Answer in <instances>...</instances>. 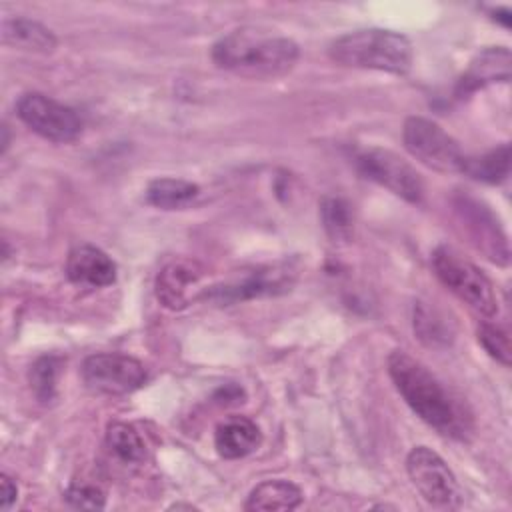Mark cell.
<instances>
[{
  "label": "cell",
  "mask_w": 512,
  "mask_h": 512,
  "mask_svg": "<svg viewBox=\"0 0 512 512\" xmlns=\"http://www.w3.org/2000/svg\"><path fill=\"white\" fill-rule=\"evenodd\" d=\"M388 374L404 402L430 428L456 440L470 434V412L420 360L404 350H394L388 356Z\"/></svg>",
  "instance_id": "obj_1"
},
{
  "label": "cell",
  "mask_w": 512,
  "mask_h": 512,
  "mask_svg": "<svg viewBox=\"0 0 512 512\" xmlns=\"http://www.w3.org/2000/svg\"><path fill=\"white\" fill-rule=\"evenodd\" d=\"M298 56L300 48L292 38L248 26L230 30L212 46L214 64L244 78L282 76L294 68Z\"/></svg>",
  "instance_id": "obj_2"
},
{
  "label": "cell",
  "mask_w": 512,
  "mask_h": 512,
  "mask_svg": "<svg viewBox=\"0 0 512 512\" xmlns=\"http://www.w3.org/2000/svg\"><path fill=\"white\" fill-rule=\"evenodd\" d=\"M328 56L348 68L404 74L412 66V44L394 30L362 28L334 38L328 46Z\"/></svg>",
  "instance_id": "obj_3"
},
{
  "label": "cell",
  "mask_w": 512,
  "mask_h": 512,
  "mask_svg": "<svg viewBox=\"0 0 512 512\" xmlns=\"http://www.w3.org/2000/svg\"><path fill=\"white\" fill-rule=\"evenodd\" d=\"M432 268L436 278L472 310L482 316L498 312V298L490 278L452 246H438L432 252Z\"/></svg>",
  "instance_id": "obj_4"
},
{
  "label": "cell",
  "mask_w": 512,
  "mask_h": 512,
  "mask_svg": "<svg viewBox=\"0 0 512 512\" xmlns=\"http://www.w3.org/2000/svg\"><path fill=\"white\" fill-rule=\"evenodd\" d=\"M404 148L412 158L430 170L448 174L462 172L466 154L440 124L422 116H410L402 128Z\"/></svg>",
  "instance_id": "obj_5"
},
{
  "label": "cell",
  "mask_w": 512,
  "mask_h": 512,
  "mask_svg": "<svg viewBox=\"0 0 512 512\" xmlns=\"http://www.w3.org/2000/svg\"><path fill=\"white\" fill-rule=\"evenodd\" d=\"M16 114L32 132L50 142H72L82 132V120L74 108L40 92L22 94Z\"/></svg>",
  "instance_id": "obj_6"
},
{
  "label": "cell",
  "mask_w": 512,
  "mask_h": 512,
  "mask_svg": "<svg viewBox=\"0 0 512 512\" xmlns=\"http://www.w3.org/2000/svg\"><path fill=\"white\" fill-rule=\"evenodd\" d=\"M356 166L364 178L388 188L392 194L400 196L402 200L410 204L422 202L424 182L420 174L410 162H406L392 150H384V148L362 150L356 156Z\"/></svg>",
  "instance_id": "obj_7"
},
{
  "label": "cell",
  "mask_w": 512,
  "mask_h": 512,
  "mask_svg": "<svg viewBox=\"0 0 512 512\" xmlns=\"http://www.w3.org/2000/svg\"><path fill=\"white\" fill-rule=\"evenodd\" d=\"M406 472L422 498L434 506L460 504V486L444 458L428 446H416L406 456Z\"/></svg>",
  "instance_id": "obj_8"
},
{
  "label": "cell",
  "mask_w": 512,
  "mask_h": 512,
  "mask_svg": "<svg viewBox=\"0 0 512 512\" xmlns=\"http://www.w3.org/2000/svg\"><path fill=\"white\" fill-rule=\"evenodd\" d=\"M82 380L92 392L122 396L138 390L146 382V368L128 354L98 352L84 358Z\"/></svg>",
  "instance_id": "obj_9"
},
{
  "label": "cell",
  "mask_w": 512,
  "mask_h": 512,
  "mask_svg": "<svg viewBox=\"0 0 512 512\" xmlns=\"http://www.w3.org/2000/svg\"><path fill=\"white\" fill-rule=\"evenodd\" d=\"M456 212L458 218L462 222L464 232L468 234L470 242L486 254V258H490L492 262L506 266L508 258H510V250H508V240L504 230L500 228L496 216L488 210V206H484L482 202L474 200V198H460L456 204Z\"/></svg>",
  "instance_id": "obj_10"
},
{
  "label": "cell",
  "mask_w": 512,
  "mask_h": 512,
  "mask_svg": "<svg viewBox=\"0 0 512 512\" xmlns=\"http://www.w3.org/2000/svg\"><path fill=\"white\" fill-rule=\"evenodd\" d=\"M292 278L290 270L282 266H272V268H260L254 270L240 280L214 286L206 290L200 298L218 302V304H230V302H242L250 298H260V296H270V294H280L284 290H290Z\"/></svg>",
  "instance_id": "obj_11"
},
{
  "label": "cell",
  "mask_w": 512,
  "mask_h": 512,
  "mask_svg": "<svg viewBox=\"0 0 512 512\" xmlns=\"http://www.w3.org/2000/svg\"><path fill=\"white\" fill-rule=\"evenodd\" d=\"M206 274L204 266L190 258L168 262L156 276L154 292L158 302L168 310H182L192 300V288Z\"/></svg>",
  "instance_id": "obj_12"
},
{
  "label": "cell",
  "mask_w": 512,
  "mask_h": 512,
  "mask_svg": "<svg viewBox=\"0 0 512 512\" xmlns=\"http://www.w3.org/2000/svg\"><path fill=\"white\" fill-rule=\"evenodd\" d=\"M66 278L80 288H106L116 282V264L104 250L80 244L66 258Z\"/></svg>",
  "instance_id": "obj_13"
},
{
  "label": "cell",
  "mask_w": 512,
  "mask_h": 512,
  "mask_svg": "<svg viewBox=\"0 0 512 512\" xmlns=\"http://www.w3.org/2000/svg\"><path fill=\"white\" fill-rule=\"evenodd\" d=\"M510 80V50L506 46H490L478 52L460 80L456 82L454 94L458 98L476 92L494 82H508Z\"/></svg>",
  "instance_id": "obj_14"
},
{
  "label": "cell",
  "mask_w": 512,
  "mask_h": 512,
  "mask_svg": "<svg viewBox=\"0 0 512 512\" xmlns=\"http://www.w3.org/2000/svg\"><path fill=\"white\" fill-rule=\"evenodd\" d=\"M262 442V432L248 416H230L216 426L214 446L226 460H238L252 454Z\"/></svg>",
  "instance_id": "obj_15"
},
{
  "label": "cell",
  "mask_w": 512,
  "mask_h": 512,
  "mask_svg": "<svg viewBox=\"0 0 512 512\" xmlns=\"http://www.w3.org/2000/svg\"><path fill=\"white\" fill-rule=\"evenodd\" d=\"M2 42L28 52L48 54L56 48V36L44 24L30 18H4Z\"/></svg>",
  "instance_id": "obj_16"
},
{
  "label": "cell",
  "mask_w": 512,
  "mask_h": 512,
  "mask_svg": "<svg viewBox=\"0 0 512 512\" xmlns=\"http://www.w3.org/2000/svg\"><path fill=\"white\" fill-rule=\"evenodd\" d=\"M302 502V490L288 480H264L248 494L244 510H294Z\"/></svg>",
  "instance_id": "obj_17"
},
{
  "label": "cell",
  "mask_w": 512,
  "mask_h": 512,
  "mask_svg": "<svg viewBox=\"0 0 512 512\" xmlns=\"http://www.w3.org/2000/svg\"><path fill=\"white\" fill-rule=\"evenodd\" d=\"M460 174L478 182L500 184L510 174V146L502 144L480 156H466Z\"/></svg>",
  "instance_id": "obj_18"
},
{
  "label": "cell",
  "mask_w": 512,
  "mask_h": 512,
  "mask_svg": "<svg viewBox=\"0 0 512 512\" xmlns=\"http://www.w3.org/2000/svg\"><path fill=\"white\" fill-rule=\"evenodd\" d=\"M200 188L182 178H156L146 186V202L160 210H178L196 200Z\"/></svg>",
  "instance_id": "obj_19"
},
{
  "label": "cell",
  "mask_w": 512,
  "mask_h": 512,
  "mask_svg": "<svg viewBox=\"0 0 512 512\" xmlns=\"http://www.w3.org/2000/svg\"><path fill=\"white\" fill-rule=\"evenodd\" d=\"M106 444L126 464H140L146 458V442L142 434L128 422H110L106 428Z\"/></svg>",
  "instance_id": "obj_20"
},
{
  "label": "cell",
  "mask_w": 512,
  "mask_h": 512,
  "mask_svg": "<svg viewBox=\"0 0 512 512\" xmlns=\"http://www.w3.org/2000/svg\"><path fill=\"white\" fill-rule=\"evenodd\" d=\"M320 218L328 238L336 244H346L354 234V216L350 204L340 196H326L320 202Z\"/></svg>",
  "instance_id": "obj_21"
},
{
  "label": "cell",
  "mask_w": 512,
  "mask_h": 512,
  "mask_svg": "<svg viewBox=\"0 0 512 512\" xmlns=\"http://www.w3.org/2000/svg\"><path fill=\"white\" fill-rule=\"evenodd\" d=\"M414 332L426 346H448L452 340V328L442 314L434 308L418 302L414 306Z\"/></svg>",
  "instance_id": "obj_22"
},
{
  "label": "cell",
  "mask_w": 512,
  "mask_h": 512,
  "mask_svg": "<svg viewBox=\"0 0 512 512\" xmlns=\"http://www.w3.org/2000/svg\"><path fill=\"white\" fill-rule=\"evenodd\" d=\"M60 364L62 360L54 354L48 356H40L28 372V382L30 388L34 392V396L40 402H50L56 394V380H58V372H60Z\"/></svg>",
  "instance_id": "obj_23"
},
{
  "label": "cell",
  "mask_w": 512,
  "mask_h": 512,
  "mask_svg": "<svg viewBox=\"0 0 512 512\" xmlns=\"http://www.w3.org/2000/svg\"><path fill=\"white\" fill-rule=\"evenodd\" d=\"M478 342L484 350L504 366H510V338L504 328L492 322H484L478 328Z\"/></svg>",
  "instance_id": "obj_24"
},
{
  "label": "cell",
  "mask_w": 512,
  "mask_h": 512,
  "mask_svg": "<svg viewBox=\"0 0 512 512\" xmlns=\"http://www.w3.org/2000/svg\"><path fill=\"white\" fill-rule=\"evenodd\" d=\"M64 500L74 506V508H82V510H100L106 504V496L104 492L88 482H74L68 486V490L64 492Z\"/></svg>",
  "instance_id": "obj_25"
},
{
  "label": "cell",
  "mask_w": 512,
  "mask_h": 512,
  "mask_svg": "<svg viewBox=\"0 0 512 512\" xmlns=\"http://www.w3.org/2000/svg\"><path fill=\"white\" fill-rule=\"evenodd\" d=\"M16 498H18L16 482L8 474H2L0 476V506H2V510H10L12 504L16 502Z\"/></svg>",
  "instance_id": "obj_26"
}]
</instances>
